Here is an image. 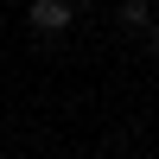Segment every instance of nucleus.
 I'll return each mask as SVG.
<instances>
[{"label":"nucleus","mask_w":159,"mask_h":159,"mask_svg":"<svg viewBox=\"0 0 159 159\" xmlns=\"http://www.w3.org/2000/svg\"><path fill=\"white\" fill-rule=\"evenodd\" d=\"M25 19H32V32H70L76 7H70V0H32V7H25Z\"/></svg>","instance_id":"f257e3e1"},{"label":"nucleus","mask_w":159,"mask_h":159,"mask_svg":"<svg viewBox=\"0 0 159 159\" xmlns=\"http://www.w3.org/2000/svg\"><path fill=\"white\" fill-rule=\"evenodd\" d=\"M115 19H121L127 32H153V0H121V7H115Z\"/></svg>","instance_id":"f03ea898"},{"label":"nucleus","mask_w":159,"mask_h":159,"mask_svg":"<svg viewBox=\"0 0 159 159\" xmlns=\"http://www.w3.org/2000/svg\"><path fill=\"white\" fill-rule=\"evenodd\" d=\"M147 38H153V51H159V19H153V32H147Z\"/></svg>","instance_id":"7ed1b4c3"}]
</instances>
